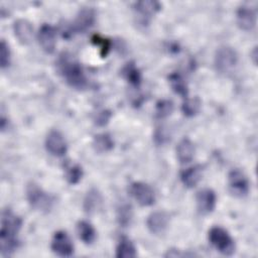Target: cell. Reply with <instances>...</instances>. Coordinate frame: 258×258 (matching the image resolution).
Returning <instances> with one entry per match:
<instances>
[{"label": "cell", "instance_id": "obj_1", "mask_svg": "<svg viewBox=\"0 0 258 258\" xmlns=\"http://www.w3.org/2000/svg\"><path fill=\"white\" fill-rule=\"evenodd\" d=\"M22 220L11 210L6 209L1 215L0 252L3 256L12 254L19 246L17 235L21 229Z\"/></svg>", "mask_w": 258, "mask_h": 258}, {"label": "cell", "instance_id": "obj_2", "mask_svg": "<svg viewBox=\"0 0 258 258\" xmlns=\"http://www.w3.org/2000/svg\"><path fill=\"white\" fill-rule=\"evenodd\" d=\"M56 68L59 75L72 88L84 90L88 87V79L84 69L74 55L62 52L56 60Z\"/></svg>", "mask_w": 258, "mask_h": 258}, {"label": "cell", "instance_id": "obj_3", "mask_svg": "<svg viewBox=\"0 0 258 258\" xmlns=\"http://www.w3.org/2000/svg\"><path fill=\"white\" fill-rule=\"evenodd\" d=\"M26 199L34 210L42 213H48L54 205V198L35 182L27 184Z\"/></svg>", "mask_w": 258, "mask_h": 258}, {"label": "cell", "instance_id": "obj_4", "mask_svg": "<svg viewBox=\"0 0 258 258\" xmlns=\"http://www.w3.org/2000/svg\"><path fill=\"white\" fill-rule=\"evenodd\" d=\"M211 245L220 253L230 256L235 252V242L231 235L222 227H212L208 235Z\"/></svg>", "mask_w": 258, "mask_h": 258}, {"label": "cell", "instance_id": "obj_5", "mask_svg": "<svg viewBox=\"0 0 258 258\" xmlns=\"http://www.w3.org/2000/svg\"><path fill=\"white\" fill-rule=\"evenodd\" d=\"M214 63L217 72L220 74H229L238 63V53L233 47L222 45L216 50Z\"/></svg>", "mask_w": 258, "mask_h": 258}, {"label": "cell", "instance_id": "obj_6", "mask_svg": "<svg viewBox=\"0 0 258 258\" xmlns=\"http://www.w3.org/2000/svg\"><path fill=\"white\" fill-rule=\"evenodd\" d=\"M129 192L133 199L143 207H149L155 202V194L150 185L142 181H134L129 186Z\"/></svg>", "mask_w": 258, "mask_h": 258}, {"label": "cell", "instance_id": "obj_7", "mask_svg": "<svg viewBox=\"0 0 258 258\" xmlns=\"http://www.w3.org/2000/svg\"><path fill=\"white\" fill-rule=\"evenodd\" d=\"M228 184L232 194L240 198L246 197L250 189V183L247 176L238 168H234L229 172Z\"/></svg>", "mask_w": 258, "mask_h": 258}, {"label": "cell", "instance_id": "obj_8", "mask_svg": "<svg viewBox=\"0 0 258 258\" xmlns=\"http://www.w3.org/2000/svg\"><path fill=\"white\" fill-rule=\"evenodd\" d=\"M53 253L60 257H69L74 253V244L64 231H57L53 234L50 244Z\"/></svg>", "mask_w": 258, "mask_h": 258}, {"label": "cell", "instance_id": "obj_9", "mask_svg": "<svg viewBox=\"0 0 258 258\" xmlns=\"http://www.w3.org/2000/svg\"><path fill=\"white\" fill-rule=\"evenodd\" d=\"M45 148L53 156H62L68 150L67 141L58 130H50L45 138Z\"/></svg>", "mask_w": 258, "mask_h": 258}, {"label": "cell", "instance_id": "obj_10", "mask_svg": "<svg viewBox=\"0 0 258 258\" xmlns=\"http://www.w3.org/2000/svg\"><path fill=\"white\" fill-rule=\"evenodd\" d=\"M96 21V12L91 7H85L79 11L72 24V31L85 32L90 29Z\"/></svg>", "mask_w": 258, "mask_h": 258}, {"label": "cell", "instance_id": "obj_11", "mask_svg": "<svg viewBox=\"0 0 258 258\" xmlns=\"http://www.w3.org/2000/svg\"><path fill=\"white\" fill-rule=\"evenodd\" d=\"M37 38L39 45L46 53H52L56 45V32L52 25L44 23L40 26Z\"/></svg>", "mask_w": 258, "mask_h": 258}, {"label": "cell", "instance_id": "obj_12", "mask_svg": "<svg viewBox=\"0 0 258 258\" xmlns=\"http://www.w3.org/2000/svg\"><path fill=\"white\" fill-rule=\"evenodd\" d=\"M236 20L238 26L245 30L250 31L254 29L257 22L256 10L249 5H242L236 12Z\"/></svg>", "mask_w": 258, "mask_h": 258}, {"label": "cell", "instance_id": "obj_13", "mask_svg": "<svg viewBox=\"0 0 258 258\" xmlns=\"http://www.w3.org/2000/svg\"><path fill=\"white\" fill-rule=\"evenodd\" d=\"M196 202L199 212L203 215H208L215 210L217 204V197L213 189L203 188L198 191Z\"/></svg>", "mask_w": 258, "mask_h": 258}, {"label": "cell", "instance_id": "obj_14", "mask_svg": "<svg viewBox=\"0 0 258 258\" xmlns=\"http://www.w3.org/2000/svg\"><path fill=\"white\" fill-rule=\"evenodd\" d=\"M169 223V216L166 212L155 211L152 212L146 220L147 229L154 235L162 234Z\"/></svg>", "mask_w": 258, "mask_h": 258}, {"label": "cell", "instance_id": "obj_15", "mask_svg": "<svg viewBox=\"0 0 258 258\" xmlns=\"http://www.w3.org/2000/svg\"><path fill=\"white\" fill-rule=\"evenodd\" d=\"M83 207L85 212L90 215L97 214L101 211L103 207V197L101 192L95 187L89 189L84 198Z\"/></svg>", "mask_w": 258, "mask_h": 258}, {"label": "cell", "instance_id": "obj_16", "mask_svg": "<svg viewBox=\"0 0 258 258\" xmlns=\"http://www.w3.org/2000/svg\"><path fill=\"white\" fill-rule=\"evenodd\" d=\"M13 31L17 39L22 44H29L33 37V28L31 23L23 18H19L13 23Z\"/></svg>", "mask_w": 258, "mask_h": 258}, {"label": "cell", "instance_id": "obj_17", "mask_svg": "<svg viewBox=\"0 0 258 258\" xmlns=\"http://www.w3.org/2000/svg\"><path fill=\"white\" fill-rule=\"evenodd\" d=\"M135 12L144 20L149 19L152 15L157 13L160 10V3L152 0L138 1L134 3Z\"/></svg>", "mask_w": 258, "mask_h": 258}, {"label": "cell", "instance_id": "obj_18", "mask_svg": "<svg viewBox=\"0 0 258 258\" xmlns=\"http://www.w3.org/2000/svg\"><path fill=\"white\" fill-rule=\"evenodd\" d=\"M176 157L180 163H187L191 161L195 156V145L190 139L182 138L176 146Z\"/></svg>", "mask_w": 258, "mask_h": 258}, {"label": "cell", "instance_id": "obj_19", "mask_svg": "<svg viewBox=\"0 0 258 258\" xmlns=\"http://www.w3.org/2000/svg\"><path fill=\"white\" fill-rule=\"evenodd\" d=\"M203 175V167L201 165L190 166L180 173V180L184 186L191 188L196 186L201 180Z\"/></svg>", "mask_w": 258, "mask_h": 258}, {"label": "cell", "instance_id": "obj_20", "mask_svg": "<svg viewBox=\"0 0 258 258\" xmlns=\"http://www.w3.org/2000/svg\"><path fill=\"white\" fill-rule=\"evenodd\" d=\"M122 77L133 87L138 88L142 81L141 72L137 68L134 61L127 62L121 70Z\"/></svg>", "mask_w": 258, "mask_h": 258}, {"label": "cell", "instance_id": "obj_21", "mask_svg": "<svg viewBox=\"0 0 258 258\" xmlns=\"http://www.w3.org/2000/svg\"><path fill=\"white\" fill-rule=\"evenodd\" d=\"M137 252H136V248L133 244V242L123 236L120 238L117 247H116V257L118 258H134L136 257Z\"/></svg>", "mask_w": 258, "mask_h": 258}, {"label": "cell", "instance_id": "obj_22", "mask_svg": "<svg viewBox=\"0 0 258 258\" xmlns=\"http://www.w3.org/2000/svg\"><path fill=\"white\" fill-rule=\"evenodd\" d=\"M77 233L79 238L85 244H92L96 239V231L88 221H80L77 224Z\"/></svg>", "mask_w": 258, "mask_h": 258}, {"label": "cell", "instance_id": "obj_23", "mask_svg": "<svg viewBox=\"0 0 258 258\" xmlns=\"http://www.w3.org/2000/svg\"><path fill=\"white\" fill-rule=\"evenodd\" d=\"M93 147L98 152H108L113 149L114 140L109 133H100L95 135L93 139Z\"/></svg>", "mask_w": 258, "mask_h": 258}, {"label": "cell", "instance_id": "obj_24", "mask_svg": "<svg viewBox=\"0 0 258 258\" xmlns=\"http://www.w3.org/2000/svg\"><path fill=\"white\" fill-rule=\"evenodd\" d=\"M168 82L172 91L175 94L181 96L183 99L187 97V93H188L187 85L183 77L179 73H171L168 76Z\"/></svg>", "mask_w": 258, "mask_h": 258}, {"label": "cell", "instance_id": "obj_25", "mask_svg": "<svg viewBox=\"0 0 258 258\" xmlns=\"http://www.w3.org/2000/svg\"><path fill=\"white\" fill-rule=\"evenodd\" d=\"M83 168L78 163L67 162L64 164V177L70 184H77L83 177Z\"/></svg>", "mask_w": 258, "mask_h": 258}, {"label": "cell", "instance_id": "obj_26", "mask_svg": "<svg viewBox=\"0 0 258 258\" xmlns=\"http://www.w3.org/2000/svg\"><path fill=\"white\" fill-rule=\"evenodd\" d=\"M133 218V211L129 204L123 203L117 209V220L122 227L130 225Z\"/></svg>", "mask_w": 258, "mask_h": 258}, {"label": "cell", "instance_id": "obj_27", "mask_svg": "<svg viewBox=\"0 0 258 258\" xmlns=\"http://www.w3.org/2000/svg\"><path fill=\"white\" fill-rule=\"evenodd\" d=\"M201 101L198 97L195 98H184V101L181 105V111L186 117H192L200 112Z\"/></svg>", "mask_w": 258, "mask_h": 258}, {"label": "cell", "instance_id": "obj_28", "mask_svg": "<svg viewBox=\"0 0 258 258\" xmlns=\"http://www.w3.org/2000/svg\"><path fill=\"white\" fill-rule=\"evenodd\" d=\"M173 103L170 100L162 99L159 100L155 105V117L157 119H164L168 117L173 111Z\"/></svg>", "mask_w": 258, "mask_h": 258}, {"label": "cell", "instance_id": "obj_29", "mask_svg": "<svg viewBox=\"0 0 258 258\" xmlns=\"http://www.w3.org/2000/svg\"><path fill=\"white\" fill-rule=\"evenodd\" d=\"M92 42L95 45H98L100 47V51H101V55L102 56H106L108 54V52L110 51L111 48V42L109 39L102 37L99 34H95L92 37Z\"/></svg>", "mask_w": 258, "mask_h": 258}, {"label": "cell", "instance_id": "obj_30", "mask_svg": "<svg viewBox=\"0 0 258 258\" xmlns=\"http://www.w3.org/2000/svg\"><path fill=\"white\" fill-rule=\"evenodd\" d=\"M11 53L9 49V45L6 43L4 39L1 40L0 44V63H1V69H5L9 66L10 63V58H11Z\"/></svg>", "mask_w": 258, "mask_h": 258}, {"label": "cell", "instance_id": "obj_31", "mask_svg": "<svg viewBox=\"0 0 258 258\" xmlns=\"http://www.w3.org/2000/svg\"><path fill=\"white\" fill-rule=\"evenodd\" d=\"M112 116L111 111L107 110V109H103L98 111L95 116H94V122L96 125L98 126H105L106 124H108L110 118Z\"/></svg>", "mask_w": 258, "mask_h": 258}, {"label": "cell", "instance_id": "obj_32", "mask_svg": "<svg viewBox=\"0 0 258 258\" xmlns=\"http://www.w3.org/2000/svg\"><path fill=\"white\" fill-rule=\"evenodd\" d=\"M153 139H154L155 144H157V145L165 144L169 140V134H168L166 128H164V127L156 128V130L154 131Z\"/></svg>", "mask_w": 258, "mask_h": 258}]
</instances>
